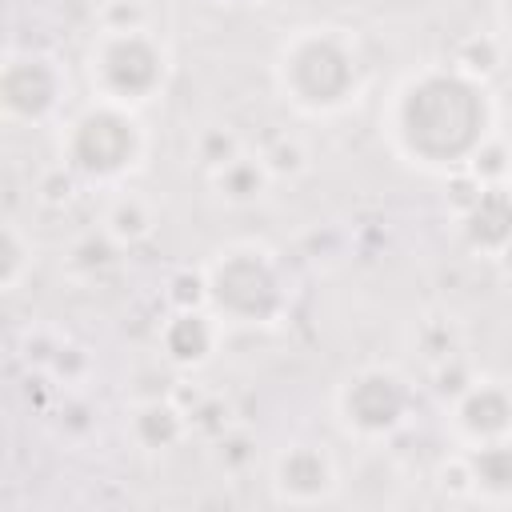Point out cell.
Returning a JSON list of instances; mask_svg holds the SVG:
<instances>
[{"label": "cell", "instance_id": "cell-1", "mask_svg": "<svg viewBox=\"0 0 512 512\" xmlns=\"http://www.w3.org/2000/svg\"><path fill=\"white\" fill-rule=\"evenodd\" d=\"M380 136L396 160L448 176L476 164L496 136L488 80L464 64H424L408 72L380 108Z\"/></svg>", "mask_w": 512, "mask_h": 512}, {"label": "cell", "instance_id": "cell-2", "mask_svg": "<svg viewBox=\"0 0 512 512\" xmlns=\"http://www.w3.org/2000/svg\"><path fill=\"white\" fill-rule=\"evenodd\" d=\"M272 80L292 112L308 120H332L360 104L368 68L360 40L348 28L304 24L280 40L272 60Z\"/></svg>", "mask_w": 512, "mask_h": 512}, {"label": "cell", "instance_id": "cell-3", "mask_svg": "<svg viewBox=\"0 0 512 512\" xmlns=\"http://www.w3.org/2000/svg\"><path fill=\"white\" fill-rule=\"evenodd\" d=\"M200 284H204V304L224 324H240V328L280 324L292 304L288 268L260 240H232L216 248L200 268Z\"/></svg>", "mask_w": 512, "mask_h": 512}, {"label": "cell", "instance_id": "cell-4", "mask_svg": "<svg viewBox=\"0 0 512 512\" xmlns=\"http://www.w3.org/2000/svg\"><path fill=\"white\" fill-rule=\"evenodd\" d=\"M148 156V132L128 104L96 100L84 104L60 132V160L76 180L120 188L132 172H140Z\"/></svg>", "mask_w": 512, "mask_h": 512}, {"label": "cell", "instance_id": "cell-5", "mask_svg": "<svg viewBox=\"0 0 512 512\" xmlns=\"http://www.w3.org/2000/svg\"><path fill=\"white\" fill-rule=\"evenodd\" d=\"M88 88L96 100L140 108L168 88L172 56L168 44L144 24L100 28L84 52Z\"/></svg>", "mask_w": 512, "mask_h": 512}, {"label": "cell", "instance_id": "cell-6", "mask_svg": "<svg viewBox=\"0 0 512 512\" xmlns=\"http://www.w3.org/2000/svg\"><path fill=\"white\" fill-rule=\"evenodd\" d=\"M332 408H336V420L348 436L376 444V440L396 436L412 420L416 388L392 364H364L336 384Z\"/></svg>", "mask_w": 512, "mask_h": 512}, {"label": "cell", "instance_id": "cell-7", "mask_svg": "<svg viewBox=\"0 0 512 512\" xmlns=\"http://www.w3.org/2000/svg\"><path fill=\"white\" fill-rule=\"evenodd\" d=\"M68 96L64 68L44 52H12L0 72V104L16 124H44Z\"/></svg>", "mask_w": 512, "mask_h": 512}, {"label": "cell", "instance_id": "cell-8", "mask_svg": "<svg viewBox=\"0 0 512 512\" xmlns=\"http://www.w3.org/2000/svg\"><path fill=\"white\" fill-rule=\"evenodd\" d=\"M448 428L460 448L512 440V384L496 376H472L448 408Z\"/></svg>", "mask_w": 512, "mask_h": 512}, {"label": "cell", "instance_id": "cell-9", "mask_svg": "<svg viewBox=\"0 0 512 512\" xmlns=\"http://www.w3.org/2000/svg\"><path fill=\"white\" fill-rule=\"evenodd\" d=\"M268 484L280 504H328L340 488V468L324 444L292 440L272 456Z\"/></svg>", "mask_w": 512, "mask_h": 512}, {"label": "cell", "instance_id": "cell-10", "mask_svg": "<svg viewBox=\"0 0 512 512\" xmlns=\"http://www.w3.org/2000/svg\"><path fill=\"white\" fill-rule=\"evenodd\" d=\"M224 320L208 308V304H184L176 308L172 316H164L160 332H156V344H160V356L180 368V372H196L204 368L216 352H220V340H224Z\"/></svg>", "mask_w": 512, "mask_h": 512}, {"label": "cell", "instance_id": "cell-11", "mask_svg": "<svg viewBox=\"0 0 512 512\" xmlns=\"http://www.w3.org/2000/svg\"><path fill=\"white\" fill-rule=\"evenodd\" d=\"M460 240L488 256V260H504L512 252V192L504 180L496 184H476L472 200L460 208L456 216Z\"/></svg>", "mask_w": 512, "mask_h": 512}, {"label": "cell", "instance_id": "cell-12", "mask_svg": "<svg viewBox=\"0 0 512 512\" xmlns=\"http://www.w3.org/2000/svg\"><path fill=\"white\" fill-rule=\"evenodd\" d=\"M468 492L488 504L512 500V440H492L480 448H460Z\"/></svg>", "mask_w": 512, "mask_h": 512}, {"label": "cell", "instance_id": "cell-13", "mask_svg": "<svg viewBox=\"0 0 512 512\" xmlns=\"http://www.w3.org/2000/svg\"><path fill=\"white\" fill-rule=\"evenodd\" d=\"M184 432H188V416L172 400H160V396L136 404L128 416V436L144 452H168L172 444L184 440Z\"/></svg>", "mask_w": 512, "mask_h": 512}, {"label": "cell", "instance_id": "cell-14", "mask_svg": "<svg viewBox=\"0 0 512 512\" xmlns=\"http://www.w3.org/2000/svg\"><path fill=\"white\" fill-rule=\"evenodd\" d=\"M208 184H212V192H216L224 204L248 208V204H256V200L268 192L272 172H268V164L260 160V152H240V156H232L224 168H216V172L208 176Z\"/></svg>", "mask_w": 512, "mask_h": 512}, {"label": "cell", "instance_id": "cell-15", "mask_svg": "<svg viewBox=\"0 0 512 512\" xmlns=\"http://www.w3.org/2000/svg\"><path fill=\"white\" fill-rule=\"evenodd\" d=\"M120 248L124 244H140L144 236H152L156 228V208L152 200H144L140 192H128V188H116V196L108 200L104 208V224H100Z\"/></svg>", "mask_w": 512, "mask_h": 512}, {"label": "cell", "instance_id": "cell-16", "mask_svg": "<svg viewBox=\"0 0 512 512\" xmlns=\"http://www.w3.org/2000/svg\"><path fill=\"white\" fill-rule=\"evenodd\" d=\"M0 252H4V260H0V280H4V292H16L20 288V280H24V272H28V256H32V240L20 232V224L16 220H8L4 224V244H0Z\"/></svg>", "mask_w": 512, "mask_h": 512}, {"label": "cell", "instance_id": "cell-17", "mask_svg": "<svg viewBox=\"0 0 512 512\" xmlns=\"http://www.w3.org/2000/svg\"><path fill=\"white\" fill-rule=\"evenodd\" d=\"M192 152H196V164L212 176L216 168H224V164H228L232 156H240L244 148H240V140H236L228 128H204V132L196 136Z\"/></svg>", "mask_w": 512, "mask_h": 512}, {"label": "cell", "instance_id": "cell-18", "mask_svg": "<svg viewBox=\"0 0 512 512\" xmlns=\"http://www.w3.org/2000/svg\"><path fill=\"white\" fill-rule=\"evenodd\" d=\"M260 160L268 164V172H272V180L276 176H296V172H304V148H300V140H292V136H276L268 148H260Z\"/></svg>", "mask_w": 512, "mask_h": 512}, {"label": "cell", "instance_id": "cell-19", "mask_svg": "<svg viewBox=\"0 0 512 512\" xmlns=\"http://www.w3.org/2000/svg\"><path fill=\"white\" fill-rule=\"evenodd\" d=\"M496 20H500V28L512 36V0H500V4H496Z\"/></svg>", "mask_w": 512, "mask_h": 512}, {"label": "cell", "instance_id": "cell-20", "mask_svg": "<svg viewBox=\"0 0 512 512\" xmlns=\"http://www.w3.org/2000/svg\"><path fill=\"white\" fill-rule=\"evenodd\" d=\"M504 184H508V192H512V156H508V172H504Z\"/></svg>", "mask_w": 512, "mask_h": 512}, {"label": "cell", "instance_id": "cell-21", "mask_svg": "<svg viewBox=\"0 0 512 512\" xmlns=\"http://www.w3.org/2000/svg\"><path fill=\"white\" fill-rule=\"evenodd\" d=\"M216 4H260V0H216Z\"/></svg>", "mask_w": 512, "mask_h": 512}]
</instances>
